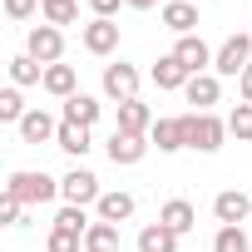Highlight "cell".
<instances>
[{"label": "cell", "instance_id": "obj_1", "mask_svg": "<svg viewBox=\"0 0 252 252\" xmlns=\"http://www.w3.org/2000/svg\"><path fill=\"white\" fill-rule=\"evenodd\" d=\"M5 193L20 198V203H55V198H60V178L25 168V173H10V178H5Z\"/></svg>", "mask_w": 252, "mask_h": 252}, {"label": "cell", "instance_id": "obj_2", "mask_svg": "<svg viewBox=\"0 0 252 252\" xmlns=\"http://www.w3.org/2000/svg\"><path fill=\"white\" fill-rule=\"evenodd\" d=\"M247 64H252V30H247V35H227V40L218 45L213 74H218V79H237Z\"/></svg>", "mask_w": 252, "mask_h": 252}, {"label": "cell", "instance_id": "obj_3", "mask_svg": "<svg viewBox=\"0 0 252 252\" xmlns=\"http://www.w3.org/2000/svg\"><path fill=\"white\" fill-rule=\"evenodd\" d=\"M222 139H227V119H218V114H188V149L218 154Z\"/></svg>", "mask_w": 252, "mask_h": 252}, {"label": "cell", "instance_id": "obj_4", "mask_svg": "<svg viewBox=\"0 0 252 252\" xmlns=\"http://www.w3.org/2000/svg\"><path fill=\"white\" fill-rule=\"evenodd\" d=\"M60 198H64L69 208H89V203L104 198V188H99V178H94L89 168H69V173L60 178Z\"/></svg>", "mask_w": 252, "mask_h": 252}, {"label": "cell", "instance_id": "obj_5", "mask_svg": "<svg viewBox=\"0 0 252 252\" xmlns=\"http://www.w3.org/2000/svg\"><path fill=\"white\" fill-rule=\"evenodd\" d=\"M25 55H35V60L50 69V64H60V55H64V35H60L55 25H30V35H25Z\"/></svg>", "mask_w": 252, "mask_h": 252}, {"label": "cell", "instance_id": "obj_6", "mask_svg": "<svg viewBox=\"0 0 252 252\" xmlns=\"http://www.w3.org/2000/svg\"><path fill=\"white\" fill-rule=\"evenodd\" d=\"M104 94H109L114 104H129V99H139V69H134V64H124V60L104 64Z\"/></svg>", "mask_w": 252, "mask_h": 252}, {"label": "cell", "instance_id": "obj_7", "mask_svg": "<svg viewBox=\"0 0 252 252\" xmlns=\"http://www.w3.org/2000/svg\"><path fill=\"white\" fill-rule=\"evenodd\" d=\"M173 55H178V64H183L188 74H208V69H213V60H218V50H213L203 35H183V40L173 45Z\"/></svg>", "mask_w": 252, "mask_h": 252}, {"label": "cell", "instance_id": "obj_8", "mask_svg": "<svg viewBox=\"0 0 252 252\" xmlns=\"http://www.w3.org/2000/svg\"><path fill=\"white\" fill-rule=\"evenodd\" d=\"M213 213H218L222 227H242V222L252 218V198H247L242 188H222V193L213 198Z\"/></svg>", "mask_w": 252, "mask_h": 252}, {"label": "cell", "instance_id": "obj_9", "mask_svg": "<svg viewBox=\"0 0 252 252\" xmlns=\"http://www.w3.org/2000/svg\"><path fill=\"white\" fill-rule=\"evenodd\" d=\"M149 144H158V154H178V149H188V114H178V119H158L154 134H149Z\"/></svg>", "mask_w": 252, "mask_h": 252}, {"label": "cell", "instance_id": "obj_10", "mask_svg": "<svg viewBox=\"0 0 252 252\" xmlns=\"http://www.w3.org/2000/svg\"><path fill=\"white\" fill-rule=\"evenodd\" d=\"M144 154H149V139H144V134H124V129L109 134V163L129 168V163H139Z\"/></svg>", "mask_w": 252, "mask_h": 252}, {"label": "cell", "instance_id": "obj_11", "mask_svg": "<svg viewBox=\"0 0 252 252\" xmlns=\"http://www.w3.org/2000/svg\"><path fill=\"white\" fill-rule=\"evenodd\" d=\"M79 40H84V50H89V55H99V60H104V55H114V50H119V25H114V20H89Z\"/></svg>", "mask_w": 252, "mask_h": 252}, {"label": "cell", "instance_id": "obj_12", "mask_svg": "<svg viewBox=\"0 0 252 252\" xmlns=\"http://www.w3.org/2000/svg\"><path fill=\"white\" fill-rule=\"evenodd\" d=\"M183 94H188V104H198V114H213V104L222 99V79H218L213 69H208V74H193Z\"/></svg>", "mask_w": 252, "mask_h": 252}, {"label": "cell", "instance_id": "obj_13", "mask_svg": "<svg viewBox=\"0 0 252 252\" xmlns=\"http://www.w3.org/2000/svg\"><path fill=\"white\" fill-rule=\"evenodd\" d=\"M60 134V124H55V114H45V109H30L25 119H20V144H50Z\"/></svg>", "mask_w": 252, "mask_h": 252}, {"label": "cell", "instance_id": "obj_14", "mask_svg": "<svg viewBox=\"0 0 252 252\" xmlns=\"http://www.w3.org/2000/svg\"><path fill=\"white\" fill-rule=\"evenodd\" d=\"M94 213H99V222H129L134 218V193H119V188H109L99 203H94Z\"/></svg>", "mask_w": 252, "mask_h": 252}, {"label": "cell", "instance_id": "obj_15", "mask_svg": "<svg viewBox=\"0 0 252 252\" xmlns=\"http://www.w3.org/2000/svg\"><path fill=\"white\" fill-rule=\"evenodd\" d=\"M158 222H163V227H173V232L183 237V232H193V227H198V213H193V203H188V198H168V203L158 208Z\"/></svg>", "mask_w": 252, "mask_h": 252}, {"label": "cell", "instance_id": "obj_16", "mask_svg": "<svg viewBox=\"0 0 252 252\" xmlns=\"http://www.w3.org/2000/svg\"><path fill=\"white\" fill-rule=\"evenodd\" d=\"M163 25L183 40V35H193L198 30V5H193V0H168V5H163Z\"/></svg>", "mask_w": 252, "mask_h": 252}, {"label": "cell", "instance_id": "obj_17", "mask_svg": "<svg viewBox=\"0 0 252 252\" xmlns=\"http://www.w3.org/2000/svg\"><path fill=\"white\" fill-rule=\"evenodd\" d=\"M154 114H149V104L144 99H129V104H119V129L124 134H154Z\"/></svg>", "mask_w": 252, "mask_h": 252}, {"label": "cell", "instance_id": "obj_18", "mask_svg": "<svg viewBox=\"0 0 252 252\" xmlns=\"http://www.w3.org/2000/svg\"><path fill=\"white\" fill-rule=\"evenodd\" d=\"M188 79H193V74L178 64V55H173V50H168V55H158V64H154V84H158V89H188Z\"/></svg>", "mask_w": 252, "mask_h": 252}, {"label": "cell", "instance_id": "obj_19", "mask_svg": "<svg viewBox=\"0 0 252 252\" xmlns=\"http://www.w3.org/2000/svg\"><path fill=\"white\" fill-rule=\"evenodd\" d=\"M55 149H64L69 158H84L94 144H89V129H84V124H64L60 119V134H55Z\"/></svg>", "mask_w": 252, "mask_h": 252}, {"label": "cell", "instance_id": "obj_20", "mask_svg": "<svg viewBox=\"0 0 252 252\" xmlns=\"http://www.w3.org/2000/svg\"><path fill=\"white\" fill-rule=\"evenodd\" d=\"M99 114H104V104L94 99V94H74V99H64V124H99Z\"/></svg>", "mask_w": 252, "mask_h": 252}, {"label": "cell", "instance_id": "obj_21", "mask_svg": "<svg viewBox=\"0 0 252 252\" xmlns=\"http://www.w3.org/2000/svg\"><path fill=\"white\" fill-rule=\"evenodd\" d=\"M45 89H50L55 99H74V94H79L74 64H50V69H45Z\"/></svg>", "mask_w": 252, "mask_h": 252}, {"label": "cell", "instance_id": "obj_22", "mask_svg": "<svg viewBox=\"0 0 252 252\" xmlns=\"http://www.w3.org/2000/svg\"><path fill=\"white\" fill-rule=\"evenodd\" d=\"M139 252H178V232L163 227V222H149L139 232Z\"/></svg>", "mask_w": 252, "mask_h": 252}, {"label": "cell", "instance_id": "obj_23", "mask_svg": "<svg viewBox=\"0 0 252 252\" xmlns=\"http://www.w3.org/2000/svg\"><path fill=\"white\" fill-rule=\"evenodd\" d=\"M10 84H15V89H25V84H45V64H40L35 55H15V60H10Z\"/></svg>", "mask_w": 252, "mask_h": 252}, {"label": "cell", "instance_id": "obj_24", "mask_svg": "<svg viewBox=\"0 0 252 252\" xmlns=\"http://www.w3.org/2000/svg\"><path fill=\"white\" fill-rule=\"evenodd\" d=\"M84 252H119V227L114 222H94L84 232Z\"/></svg>", "mask_w": 252, "mask_h": 252}, {"label": "cell", "instance_id": "obj_25", "mask_svg": "<svg viewBox=\"0 0 252 252\" xmlns=\"http://www.w3.org/2000/svg\"><path fill=\"white\" fill-rule=\"evenodd\" d=\"M40 15H45V25H74L79 20V5H74V0H40Z\"/></svg>", "mask_w": 252, "mask_h": 252}, {"label": "cell", "instance_id": "obj_26", "mask_svg": "<svg viewBox=\"0 0 252 252\" xmlns=\"http://www.w3.org/2000/svg\"><path fill=\"white\" fill-rule=\"evenodd\" d=\"M55 227H60V232H74V237H84V232H89L94 222L84 218V208H69V203H64V208L55 213Z\"/></svg>", "mask_w": 252, "mask_h": 252}, {"label": "cell", "instance_id": "obj_27", "mask_svg": "<svg viewBox=\"0 0 252 252\" xmlns=\"http://www.w3.org/2000/svg\"><path fill=\"white\" fill-rule=\"evenodd\" d=\"M25 114H30V109H25V99H20V89H15V84H10V89H0V119L20 129V119H25Z\"/></svg>", "mask_w": 252, "mask_h": 252}, {"label": "cell", "instance_id": "obj_28", "mask_svg": "<svg viewBox=\"0 0 252 252\" xmlns=\"http://www.w3.org/2000/svg\"><path fill=\"white\" fill-rule=\"evenodd\" d=\"M227 134H232V139H242V144H252V104H242V99H237V109L227 114Z\"/></svg>", "mask_w": 252, "mask_h": 252}, {"label": "cell", "instance_id": "obj_29", "mask_svg": "<svg viewBox=\"0 0 252 252\" xmlns=\"http://www.w3.org/2000/svg\"><path fill=\"white\" fill-rule=\"evenodd\" d=\"M213 252H252V242H247V232H242V227H218Z\"/></svg>", "mask_w": 252, "mask_h": 252}, {"label": "cell", "instance_id": "obj_30", "mask_svg": "<svg viewBox=\"0 0 252 252\" xmlns=\"http://www.w3.org/2000/svg\"><path fill=\"white\" fill-rule=\"evenodd\" d=\"M79 247H84V237H74V232H60V227L50 232V252H79Z\"/></svg>", "mask_w": 252, "mask_h": 252}, {"label": "cell", "instance_id": "obj_31", "mask_svg": "<svg viewBox=\"0 0 252 252\" xmlns=\"http://www.w3.org/2000/svg\"><path fill=\"white\" fill-rule=\"evenodd\" d=\"M20 218H25V203H20V198H10V193H5V198H0V222H10V227H15V222H20Z\"/></svg>", "mask_w": 252, "mask_h": 252}, {"label": "cell", "instance_id": "obj_32", "mask_svg": "<svg viewBox=\"0 0 252 252\" xmlns=\"http://www.w3.org/2000/svg\"><path fill=\"white\" fill-rule=\"evenodd\" d=\"M35 10H40V0H5V15L10 20H30Z\"/></svg>", "mask_w": 252, "mask_h": 252}, {"label": "cell", "instance_id": "obj_33", "mask_svg": "<svg viewBox=\"0 0 252 252\" xmlns=\"http://www.w3.org/2000/svg\"><path fill=\"white\" fill-rule=\"evenodd\" d=\"M89 10H94V20H114L119 0H89Z\"/></svg>", "mask_w": 252, "mask_h": 252}, {"label": "cell", "instance_id": "obj_34", "mask_svg": "<svg viewBox=\"0 0 252 252\" xmlns=\"http://www.w3.org/2000/svg\"><path fill=\"white\" fill-rule=\"evenodd\" d=\"M237 99H242V104H252V64L237 74Z\"/></svg>", "mask_w": 252, "mask_h": 252}, {"label": "cell", "instance_id": "obj_35", "mask_svg": "<svg viewBox=\"0 0 252 252\" xmlns=\"http://www.w3.org/2000/svg\"><path fill=\"white\" fill-rule=\"evenodd\" d=\"M124 5H129V10H154L158 0H124Z\"/></svg>", "mask_w": 252, "mask_h": 252}]
</instances>
